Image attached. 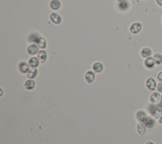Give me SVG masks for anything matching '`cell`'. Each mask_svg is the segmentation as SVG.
I'll use <instances>...</instances> for the list:
<instances>
[{"mask_svg":"<svg viewBox=\"0 0 162 144\" xmlns=\"http://www.w3.org/2000/svg\"><path fill=\"white\" fill-rule=\"evenodd\" d=\"M40 61L39 60L38 58L36 57H32L29 60V64L31 67L32 68H37L40 65Z\"/></svg>","mask_w":162,"mask_h":144,"instance_id":"18","label":"cell"},{"mask_svg":"<svg viewBox=\"0 0 162 144\" xmlns=\"http://www.w3.org/2000/svg\"><path fill=\"white\" fill-rule=\"evenodd\" d=\"M155 1L160 7L162 8V0H155Z\"/></svg>","mask_w":162,"mask_h":144,"instance_id":"25","label":"cell"},{"mask_svg":"<svg viewBox=\"0 0 162 144\" xmlns=\"http://www.w3.org/2000/svg\"><path fill=\"white\" fill-rule=\"evenodd\" d=\"M135 117L136 120L139 121V122H141L143 123L145 121V120L148 117L146 112L143 110H138L136 111V114H135Z\"/></svg>","mask_w":162,"mask_h":144,"instance_id":"6","label":"cell"},{"mask_svg":"<svg viewBox=\"0 0 162 144\" xmlns=\"http://www.w3.org/2000/svg\"><path fill=\"white\" fill-rule=\"evenodd\" d=\"M144 66L146 67V68L148 70H152L155 68V66L156 65L154 59L153 57H149L148 58H146L144 62Z\"/></svg>","mask_w":162,"mask_h":144,"instance_id":"7","label":"cell"},{"mask_svg":"<svg viewBox=\"0 0 162 144\" xmlns=\"http://www.w3.org/2000/svg\"><path fill=\"white\" fill-rule=\"evenodd\" d=\"M50 7L53 10H58L61 8V2L59 0H52L50 3Z\"/></svg>","mask_w":162,"mask_h":144,"instance_id":"20","label":"cell"},{"mask_svg":"<svg viewBox=\"0 0 162 144\" xmlns=\"http://www.w3.org/2000/svg\"><path fill=\"white\" fill-rule=\"evenodd\" d=\"M145 144H155V143L152 141H148V142H146V143H145Z\"/></svg>","mask_w":162,"mask_h":144,"instance_id":"29","label":"cell"},{"mask_svg":"<svg viewBox=\"0 0 162 144\" xmlns=\"http://www.w3.org/2000/svg\"><path fill=\"white\" fill-rule=\"evenodd\" d=\"M158 121H159V123H160V124H161V125H162V115L161 116V117L159 118V120H158Z\"/></svg>","mask_w":162,"mask_h":144,"instance_id":"27","label":"cell"},{"mask_svg":"<svg viewBox=\"0 0 162 144\" xmlns=\"http://www.w3.org/2000/svg\"><path fill=\"white\" fill-rule=\"evenodd\" d=\"M141 55L143 58H148L152 55V50L149 48H143L141 51Z\"/></svg>","mask_w":162,"mask_h":144,"instance_id":"12","label":"cell"},{"mask_svg":"<svg viewBox=\"0 0 162 144\" xmlns=\"http://www.w3.org/2000/svg\"><path fill=\"white\" fill-rule=\"evenodd\" d=\"M156 105H157V106H158L159 108H160L161 109H162V101H161L158 104H156Z\"/></svg>","mask_w":162,"mask_h":144,"instance_id":"26","label":"cell"},{"mask_svg":"<svg viewBox=\"0 0 162 144\" xmlns=\"http://www.w3.org/2000/svg\"><path fill=\"white\" fill-rule=\"evenodd\" d=\"M149 111L152 117L155 120H159L162 115V109L159 108L157 105L153 104L150 106Z\"/></svg>","mask_w":162,"mask_h":144,"instance_id":"1","label":"cell"},{"mask_svg":"<svg viewBox=\"0 0 162 144\" xmlns=\"http://www.w3.org/2000/svg\"><path fill=\"white\" fill-rule=\"evenodd\" d=\"M37 46V44H31L27 49V51L28 54L30 55H36V54H38V53L40 52V49Z\"/></svg>","mask_w":162,"mask_h":144,"instance_id":"9","label":"cell"},{"mask_svg":"<svg viewBox=\"0 0 162 144\" xmlns=\"http://www.w3.org/2000/svg\"><path fill=\"white\" fill-rule=\"evenodd\" d=\"M142 24L139 22H134L130 27V32L133 34H137L142 29Z\"/></svg>","mask_w":162,"mask_h":144,"instance_id":"4","label":"cell"},{"mask_svg":"<svg viewBox=\"0 0 162 144\" xmlns=\"http://www.w3.org/2000/svg\"><path fill=\"white\" fill-rule=\"evenodd\" d=\"M37 58L41 63H44L46 62L48 58L47 52L44 50H41L37 54Z\"/></svg>","mask_w":162,"mask_h":144,"instance_id":"13","label":"cell"},{"mask_svg":"<svg viewBox=\"0 0 162 144\" xmlns=\"http://www.w3.org/2000/svg\"><path fill=\"white\" fill-rule=\"evenodd\" d=\"M117 1H119V3H122V2H127V0H116Z\"/></svg>","mask_w":162,"mask_h":144,"instance_id":"28","label":"cell"},{"mask_svg":"<svg viewBox=\"0 0 162 144\" xmlns=\"http://www.w3.org/2000/svg\"><path fill=\"white\" fill-rule=\"evenodd\" d=\"M144 123L145 126H146L147 128L149 129H153L156 126V121L152 116H148L146 119L144 121Z\"/></svg>","mask_w":162,"mask_h":144,"instance_id":"5","label":"cell"},{"mask_svg":"<svg viewBox=\"0 0 162 144\" xmlns=\"http://www.w3.org/2000/svg\"><path fill=\"white\" fill-rule=\"evenodd\" d=\"M103 65L102 63L96 62L94 63L93 65V70L96 73H101V72L103 70Z\"/></svg>","mask_w":162,"mask_h":144,"instance_id":"17","label":"cell"},{"mask_svg":"<svg viewBox=\"0 0 162 144\" xmlns=\"http://www.w3.org/2000/svg\"><path fill=\"white\" fill-rule=\"evenodd\" d=\"M149 101L152 104L156 105L161 101V94L160 92H154L149 97Z\"/></svg>","mask_w":162,"mask_h":144,"instance_id":"3","label":"cell"},{"mask_svg":"<svg viewBox=\"0 0 162 144\" xmlns=\"http://www.w3.org/2000/svg\"><path fill=\"white\" fill-rule=\"evenodd\" d=\"M38 75V70L36 68H31L27 73V77L29 79H34Z\"/></svg>","mask_w":162,"mask_h":144,"instance_id":"19","label":"cell"},{"mask_svg":"<svg viewBox=\"0 0 162 144\" xmlns=\"http://www.w3.org/2000/svg\"><path fill=\"white\" fill-rule=\"evenodd\" d=\"M95 79V74L92 71H88L85 75V80L88 84H91Z\"/></svg>","mask_w":162,"mask_h":144,"instance_id":"14","label":"cell"},{"mask_svg":"<svg viewBox=\"0 0 162 144\" xmlns=\"http://www.w3.org/2000/svg\"><path fill=\"white\" fill-rule=\"evenodd\" d=\"M161 101H162V93L161 94Z\"/></svg>","mask_w":162,"mask_h":144,"instance_id":"30","label":"cell"},{"mask_svg":"<svg viewBox=\"0 0 162 144\" xmlns=\"http://www.w3.org/2000/svg\"><path fill=\"white\" fill-rule=\"evenodd\" d=\"M146 126H145L144 123H143L139 122L137 125V131L139 135L143 136L146 134Z\"/></svg>","mask_w":162,"mask_h":144,"instance_id":"11","label":"cell"},{"mask_svg":"<svg viewBox=\"0 0 162 144\" xmlns=\"http://www.w3.org/2000/svg\"><path fill=\"white\" fill-rule=\"evenodd\" d=\"M25 87L26 89L31 91L33 90L36 87V82L33 80L32 79H29L27 80L25 83Z\"/></svg>","mask_w":162,"mask_h":144,"instance_id":"16","label":"cell"},{"mask_svg":"<svg viewBox=\"0 0 162 144\" xmlns=\"http://www.w3.org/2000/svg\"><path fill=\"white\" fill-rule=\"evenodd\" d=\"M49 19L50 20H51L54 24L56 25H58L61 24V20H61V16L57 13H52L49 16Z\"/></svg>","mask_w":162,"mask_h":144,"instance_id":"10","label":"cell"},{"mask_svg":"<svg viewBox=\"0 0 162 144\" xmlns=\"http://www.w3.org/2000/svg\"><path fill=\"white\" fill-rule=\"evenodd\" d=\"M157 79L160 82H162V70L160 71L157 75Z\"/></svg>","mask_w":162,"mask_h":144,"instance_id":"24","label":"cell"},{"mask_svg":"<svg viewBox=\"0 0 162 144\" xmlns=\"http://www.w3.org/2000/svg\"><path fill=\"white\" fill-rule=\"evenodd\" d=\"M153 58L156 65H160L162 63V55L160 53H155Z\"/></svg>","mask_w":162,"mask_h":144,"instance_id":"21","label":"cell"},{"mask_svg":"<svg viewBox=\"0 0 162 144\" xmlns=\"http://www.w3.org/2000/svg\"><path fill=\"white\" fill-rule=\"evenodd\" d=\"M36 42V44L37 45V46L41 49H44V48H46L47 46L46 41L45 39L43 37H38Z\"/></svg>","mask_w":162,"mask_h":144,"instance_id":"15","label":"cell"},{"mask_svg":"<svg viewBox=\"0 0 162 144\" xmlns=\"http://www.w3.org/2000/svg\"><path fill=\"white\" fill-rule=\"evenodd\" d=\"M161 24H162V17H161Z\"/></svg>","mask_w":162,"mask_h":144,"instance_id":"31","label":"cell"},{"mask_svg":"<svg viewBox=\"0 0 162 144\" xmlns=\"http://www.w3.org/2000/svg\"><path fill=\"white\" fill-rule=\"evenodd\" d=\"M157 85L156 82L152 77H149L146 81V87L150 91L155 92L157 88Z\"/></svg>","mask_w":162,"mask_h":144,"instance_id":"2","label":"cell"},{"mask_svg":"<svg viewBox=\"0 0 162 144\" xmlns=\"http://www.w3.org/2000/svg\"><path fill=\"white\" fill-rule=\"evenodd\" d=\"M157 91L160 93H162V82H160L157 85Z\"/></svg>","mask_w":162,"mask_h":144,"instance_id":"23","label":"cell"},{"mask_svg":"<svg viewBox=\"0 0 162 144\" xmlns=\"http://www.w3.org/2000/svg\"><path fill=\"white\" fill-rule=\"evenodd\" d=\"M118 7L120 10H126L127 9H128L129 8V3H128L127 1V2H122V3H119L118 4Z\"/></svg>","mask_w":162,"mask_h":144,"instance_id":"22","label":"cell"},{"mask_svg":"<svg viewBox=\"0 0 162 144\" xmlns=\"http://www.w3.org/2000/svg\"><path fill=\"white\" fill-rule=\"evenodd\" d=\"M19 69L22 73H27L30 70V65L25 62H21L19 65Z\"/></svg>","mask_w":162,"mask_h":144,"instance_id":"8","label":"cell"}]
</instances>
